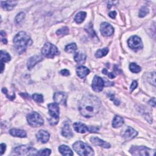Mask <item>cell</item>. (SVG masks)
<instances>
[{
  "label": "cell",
  "instance_id": "obj_1",
  "mask_svg": "<svg viewBox=\"0 0 156 156\" xmlns=\"http://www.w3.org/2000/svg\"><path fill=\"white\" fill-rule=\"evenodd\" d=\"M101 106V102L98 98L93 95H87L80 101L79 109L82 115L90 118L98 114Z\"/></svg>",
  "mask_w": 156,
  "mask_h": 156
},
{
  "label": "cell",
  "instance_id": "obj_2",
  "mask_svg": "<svg viewBox=\"0 0 156 156\" xmlns=\"http://www.w3.org/2000/svg\"><path fill=\"white\" fill-rule=\"evenodd\" d=\"M14 43L16 51L18 54L24 53L27 47L31 45L32 41L26 32L21 31L18 32L14 37Z\"/></svg>",
  "mask_w": 156,
  "mask_h": 156
},
{
  "label": "cell",
  "instance_id": "obj_3",
  "mask_svg": "<svg viewBox=\"0 0 156 156\" xmlns=\"http://www.w3.org/2000/svg\"><path fill=\"white\" fill-rule=\"evenodd\" d=\"M73 148L74 150L80 155H93L94 151L93 149L86 143L79 141L74 143Z\"/></svg>",
  "mask_w": 156,
  "mask_h": 156
},
{
  "label": "cell",
  "instance_id": "obj_4",
  "mask_svg": "<svg viewBox=\"0 0 156 156\" xmlns=\"http://www.w3.org/2000/svg\"><path fill=\"white\" fill-rule=\"evenodd\" d=\"M49 113L51 117L50 123L54 126L57 124L59 120V107L57 103H51L48 104Z\"/></svg>",
  "mask_w": 156,
  "mask_h": 156
},
{
  "label": "cell",
  "instance_id": "obj_5",
  "mask_svg": "<svg viewBox=\"0 0 156 156\" xmlns=\"http://www.w3.org/2000/svg\"><path fill=\"white\" fill-rule=\"evenodd\" d=\"M129 151L133 155H154L155 154V150H152L145 146H133Z\"/></svg>",
  "mask_w": 156,
  "mask_h": 156
},
{
  "label": "cell",
  "instance_id": "obj_6",
  "mask_svg": "<svg viewBox=\"0 0 156 156\" xmlns=\"http://www.w3.org/2000/svg\"><path fill=\"white\" fill-rule=\"evenodd\" d=\"M27 120L28 124L34 127L42 126L44 124V120L41 116L37 112H32L28 115Z\"/></svg>",
  "mask_w": 156,
  "mask_h": 156
},
{
  "label": "cell",
  "instance_id": "obj_7",
  "mask_svg": "<svg viewBox=\"0 0 156 156\" xmlns=\"http://www.w3.org/2000/svg\"><path fill=\"white\" fill-rule=\"evenodd\" d=\"M41 53L44 56L48 58H54L59 54L57 48L50 43H47L41 50Z\"/></svg>",
  "mask_w": 156,
  "mask_h": 156
},
{
  "label": "cell",
  "instance_id": "obj_8",
  "mask_svg": "<svg viewBox=\"0 0 156 156\" xmlns=\"http://www.w3.org/2000/svg\"><path fill=\"white\" fill-rule=\"evenodd\" d=\"M14 152L17 154L20 155H37L38 151L29 145H21L15 148L14 149Z\"/></svg>",
  "mask_w": 156,
  "mask_h": 156
},
{
  "label": "cell",
  "instance_id": "obj_9",
  "mask_svg": "<svg viewBox=\"0 0 156 156\" xmlns=\"http://www.w3.org/2000/svg\"><path fill=\"white\" fill-rule=\"evenodd\" d=\"M128 46L129 48L134 51H139L143 48V43L141 38L137 36L133 35L127 41Z\"/></svg>",
  "mask_w": 156,
  "mask_h": 156
},
{
  "label": "cell",
  "instance_id": "obj_10",
  "mask_svg": "<svg viewBox=\"0 0 156 156\" xmlns=\"http://www.w3.org/2000/svg\"><path fill=\"white\" fill-rule=\"evenodd\" d=\"M73 126L75 130L77 132L81 133H84L88 131L90 132H96L99 130V128L95 127H88L84 124H82L80 122L75 123Z\"/></svg>",
  "mask_w": 156,
  "mask_h": 156
},
{
  "label": "cell",
  "instance_id": "obj_11",
  "mask_svg": "<svg viewBox=\"0 0 156 156\" xmlns=\"http://www.w3.org/2000/svg\"><path fill=\"white\" fill-rule=\"evenodd\" d=\"M105 85L104 80L99 76H95L93 78L92 82V88L95 92H99L103 90V88Z\"/></svg>",
  "mask_w": 156,
  "mask_h": 156
},
{
  "label": "cell",
  "instance_id": "obj_12",
  "mask_svg": "<svg viewBox=\"0 0 156 156\" xmlns=\"http://www.w3.org/2000/svg\"><path fill=\"white\" fill-rule=\"evenodd\" d=\"M100 31L101 34L106 37L111 36L114 32V29L112 26L107 22H104L101 25Z\"/></svg>",
  "mask_w": 156,
  "mask_h": 156
},
{
  "label": "cell",
  "instance_id": "obj_13",
  "mask_svg": "<svg viewBox=\"0 0 156 156\" xmlns=\"http://www.w3.org/2000/svg\"><path fill=\"white\" fill-rule=\"evenodd\" d=\"M54 100L58 104L66 105L67 95L64 92H56L54 95Z\"/></svg>",
  "mask_w": 156,
  "mask_h": 156
},
{
  "label": "cell",
  "instance_id": "obj_14",
  "mask_svg": "<svg viewBox=\"0 0 156 156\" xmlns=\"http://www.w3.org/2000/svg\"><path fill=\"white\" fill-rule=\"evenodd\" d=\"M50 133L43 130H39L36 134V138L38 141L41 142L42 143H46L50 139Z\"/></svg>",
  "mask_w": 156,
  "mask_h": 156
},
{
  "label": "cell",
  "instance_id": "obj_15",
  "mask_svg": "<svg viewBox=\"0 0 156 156\" xmlns=\"http://www.w3.org/2000/svg\"><path fill=\"white\" fill-rule=\"evenodd\" d=\"M43 60V57L40 56H34L29 59L27 62V66L29 70H31L38 63Z\"/></svg>",
  "mask_w": 156,
  "mask_h": 156
},
{
  "label": "cell",
  "instance_id": "obj_16",
  "mask_svg": "<svg viewBox=\"0 0 156 156\" xmlns=\"http://www.w3.org/2000/svg\"><path fill=\"white\" fill-rule=\"evenodd\" d=\"M90 141L95 145L99 146L104 148H110V145L109 143L106 142L105 141L102 140L98 137H92L90 139Z\"/></svg>",
  "mask_w": 156,
  "mask_h": 156
},
{
  "label": "cell",
  "instance_id": "obj_17",
  "mask_svg": "<svg viewBox=\"0 0 156 156\" xmlns=\"http://www.w3.org/2000/svg\"><path fill=\"white\" fill-rule=\"evenodd\" d=\"M137 134L138 132L136 130H134L131 127H128L127 129L126 130L124 133L123 137L126 140H130L136 137L137 136Z\"/></svg>",
  "mask_w": 156,
  "mask_h": 156
},
{
  "label": "cell",
  "instance_id": "obj_18",
  "mask_svg": "<svg viewBox=\"0 0 156 156\" xmlns=\"http://www.w3.org/2000/svg\"><path fill=\"white\" fill-rule=\"evenodd\" d=\"M62 134L66 138H71L73 136V133L69 123H65L62 130Z\"/></svg>",
  "mask_w": 156,
  "mask_h": 156
},
{
  "label": "cell",
  "instance_id": "obj_19",
  "mask_svg": "<svg viewBox=\"0 0 156 156\" xmlns=\"http://www.w3.org/2000/svg\"><path fill=\"white\" fill-rule=\"evenodd\" d=\"M10 134L14 137L24 138L26 137V133L25 130L17 129H12L9 130Z\"/></svg>",
  "mask_w": 156,
  "mask_h": 156
},
{
  "label": "cell",
  "instance_id": "obj_20",
  "mask_svg": "<svg viewBox=\"0 0 156 156\" xmlns=\"http://www.w3.org/2000/svg\"><path fill=\"white\" fill-rule=\"evenodd\" d=\"M2 7L5 11L12 10L17 5V2L15 1H6L1 2Z\"/></svg>",
  "mask_w": 156,
  "mask_h": 156
},
{
  "label": "cell",
  "instance_id": "obj_21",
  "mask_svg": "<svg viewBox=\"0 0 156 156\" xmlns=\"http://www.w3.org/2000/svg\"><path fill=\"white\" fill-rule=\"evenodd\" d=\"M76 73L78 77L82 79L90 73V70H89V69H88L87 67H85V66H80L77 69Z\"/></svg>",
  "mask_w": 156,
  "mask_h": 156
},
{
  "label": "cell",
  "instance_id": "obj_22",
  "mask_svg": "<svg viewBox=\"0 0 156 156\" xmlns=\"http://www.w3.org/2000/svg\"><path fill=\"white\" fill-rule=\"evenodd\" d=\"M59 152L63 155H73V152L71 149L66 145H61L59 148Z\"/></svg>",
  "mask_w": 156,
  "mask_h": 156
},
{
  "label": "cell",
  "instance_id": "obj_23",
  "mask_svg": "<svg viewBox=\"0 0 156 156\" xmlns=\"http://www.w3.org/2000/svg\"><path fill=\"white\" fill-rule=\"evenodd\" d=\"M124 124V120L120 116H115L112 121V126L115 128L120 127Z\"/></svg>",
  "mask_w": 156,
  "mask_h": 156
},
{
  "label": "cell",
  "instance_id": "obj_24",
  "mask_svg": "<svg viewBox=\"0 0 156 156\" xmlns=\"http://www.w3.org/2000/svg\"><path fill=\"white\" fill-rule=\"evenodd\" d=\"M74 58H75V61L77 63H78L79 64H82L85 62L86 56L85 54H84L82 53H77L75 55Z\"/></svg>",
  "mask_w": 156,
  "mask_h": 156
},
{
  "label": "cell",
  "instance_id": "obj_25",
  "mask_svg": "<svg viewBox=\"0 0 156 156\" xmlns=\"http://www.w3.org/2000/svg\"><path fill=\"white\" fill-rule=\"evenodd\" d=\"M86 15L87 14L85 12H80L76 15L75 17V21L78 24L81 23L85 19Z\"/></svg>",
  "mask_w": 156,
  "mask_h": 156
},
{
  "label": "cell",
  "instance_id": "obj_26",
  "mask_svg": "<svg viewBox=\"0 0 156 156\" xmlns=\"http://www.w3.org/2000/svg\"><path fill=\"white\" fill-rule=\"evenodd\" d=\"M129 69H130V72H132L133 73H139L142 70L140 66H139L136 63H131L129 65Z\"/></svg>",
  "mask_w": 156,
  "mask_h": 156
},
{
  "label": "cell",
  "instance_id": "obj_27",
  "mask_svg": "<svg viewBox=\"0 0 156 156\" xmlns=\"http://www.w3.org/2000/svg\"><path fill=\"white\" fill-rule=\"evenodd\" d=\"M108 53H109V49L107 48H104L103 49L98 50L95 54V56L97 58H101L106 56Z\"/></svg>",
  "mask_w": 156,
  "mask_h": 156
},
{
  "label": "cell",
  "instance_id": "obj_28",
  "mask_svg": "<svg viewBox=\"0 0 156 156\" xmlns=\"http://www.w3.org/2000/svg\"><path fill=\"white\" fill-rule=\"evenodd\" d=\"M1 62H8L11 60V56L4 51H1Z\"/></svg>",
  "mask_w": 156,
  "mask_h": 156
},
{
  "label": "cell",
  "instance_id": "obj_29",
  "mask_svg": "<svg viewBox=\"0 0 156 156\" xmlns=\"http://www.w3.org/2000/svg\"><path fill=\"white\" fill-rule=\"evenodd\" d=\"M65 50L66 52L69 53H74L75 51L77 50V45L76 43H70L66 46Z\"/></svg>",
  "mask_w": 156,
  "mask_h": 156
},
{
  "label": "cell",
  "instance_id": "obj_30",
  "mask_svg": "<svg viewBox=\"0 0 156 156\" xmlns=\"http://www.w3.org/2000/svg\"><path fill=\"white\" fill-rule=\"evenodd\" d=\"M85 30L87 32V33H88V34H90L92 37H94L96 36V33L93 29V26H92V23H90L89 25H88L86 26V28H85Z\"/></svg>",
  "mask_w": 156,
  "mask_h": 156
},
{
  "label": "cell",
  "instance_id": "obj_31",
  "mask_svg": "<svg viewBox=\"0 0 156 156\" xmlns=\"http://www.w3.org/2000/svg\"><path fill=\"white\" fill-rule=\"evenodd\" d=\"M25 14L23 12H20L19 14H17V15L15 17V23L17 24H20L21 23L22 21H23V20L25 19Z\"/></svg>",
  "mask_w": 156,
  "mask_h": 156
},
{
  "label": "cell",
  "instance_id": "obj_32",
  "mask_svg": "<svg viewBox=\"0 0 156 156\" xmlns=\"http://www.w3.org/2000/svg\"><path fill=\"white\" fill-rule=\"evenodd\" d=\"M69 32V29L67 27H63L61 29H59L57 31L56 34L59 36H63L65 35H67Z\"/></svg>",
  "mask_w": 156,
  "mask_h": 156
},
{
  "label": "cell",
  "instance_id": "obj_33",
  "mask_svg": "<svg viewBox=\"0 0 156 156\" xmlns=\"http://www.w3.org/2000/svg\"><path fill=\"white\" fill-rule=\"evenodd\" d=\"M149 13V9L148 8H146V6H143L142 7L139 12V16L140 18H143L144 17H145L147 14H148Z\"/></svg>",
  "mask_w": 156,
  "mask_h": 156
},
{
  "label": "cell",
  "instance_id": "obj_34",
  "mask_svg": "<svg viewBox=\"0 0 156 156\" xmlns=\"http://www.w3.org/2000/svg\"><path fill=\"white\" fill-rule=\"evenodd\" d=\"M32 99L37 102L42 103L43 102V97L41 95L35 93L32 95Z\"/></svg>",
  "mask_w": 156,
  "mask_h": 156
},
{
  "label": "cell",
  "instance_id": "obj_35",
  "mask_svg": "<svg viewBox=\"0 0 156 156\" xmlns=\"http://www.w3.org/2000/svg\"><path fill=\"white\" fill-rule=\"evenodd\" d=\"M51 153V151L49 149H43L37 152V155H49Z\"/></svg>",
  "mask_w": 156,
  "mask_h": 156
},
{
  "label": "cell",
  "instance_id": "obj_36",
  "mask_svg": "<svg viewBox=\"0 0 156 156\" xmlns=\"http://www.w3.org/2000/svg\"><path fill=\"white\" fill-rule=\"evenodd\" d=\"M102 73H103L104 75H107V76H109V78H110V79H114V78H115V75L113 73H109V72H108L107 70L106 69H104L102 70Z\"/></svg>",
  "mask_w": 156,
  "mask_h": 156
},
{
  "label": "cell",
  "instance_id": "obj_37",
  "mask_svg": "<svg viewBox=\"0 0 156 156\" xmlns=\"http://www.w3.org/2000/svg\"><path fill=\"white\" fill-rule=\"evenodd\" d=\"M138 86V83L137 81H133L131 84L130 86V92H132L135 90V89Z\"/></svg>",
  "mask_w": 156,
  "mask_h": 156
},
{
  "label": "cell",
  "instance_id": "obj_38",
  "mask_svg": "<svg viewBox=\"0 0 156 156\" xmlns=\"http://www.w3.org/2000/svg\"><path fill=\"white\" fill-rule=\"evenodd\" d=\"M60 74L63 76H69L70 75V72L68 70H62L60 71Z\"/></svg>",
  "mask_w": 156,
  "mask_h": 156
},
{
  "label": "cell",
  "instance_id": "obj_39",
  "mask_svg": "<svg viewBox=\"0 0 156 156\" xmlns=\"http://www.w3.org/2000/svg\"><path fill=\"white\" fill-rule=\"evenodd\" d=\"M148 104L152 106L153 107H155V98H152L149 102H148Z\"/></svg>",
  "mask_w": 156,
  "mask_h": 156
},
{
  "label": "cell",
  "instance_id": "obj_40",
  "mask_svg": "<svg viewBox=\"0 0 156 156\" xmlns=\"http://www.w3.org/2000/svg\"><path fill=\"white\" fill-rule=\"evenodd\" d=\"M6 149V145L5 143H2L1 144V151H2V155H3Z\"/></svg>",
  "mask_w": 156,
  "mask_h": 156
},
{
  "label": "cell",
  "instance_id": "obj_41",
  "mask_svg": "<svg viewBox=\"0 0 156 156\" xmlns=\"http://www.w3.org/2000/svg\"><path fill=\"white\" fill-rule=\"evenodd\" d=\"M116 15H117V12L115 11H112L109 13V16L112 18H115L116 17Z\"/></svg>",
  "mask_w": 156,
  "mask_h": 156
},
{
  "label": "cell",
  "instance_id": "obj_42",
  "mask_svg": "<svg viewBox=\"0 0 156 156\" xmlns=\"http://www.w3.org/2000/svg\"><path fill=\"white\" fill-rule=\"evenodd\" d=\"M2 41L4 44H6L8 43V40L6 38H2Z\"/></svg>",
  "mask_w": 156,
  "mask_h": 156
},
{
  "label": "cell",
  "instance_id": "obj_43",
  "mask_svg": "<svg viewBox=\"0 0 156 156\" xmlns=\"http://www.w3.org/2000/svg\"><path fill=\"white\" fill-rule=\"evenodd\" d=\"M1 69H2V73H3V70H4V69H5V65H4V63L3 62L1 63Z\"/></svg>",
  "mask_w": 156,
  "mask_h": 156
}]
</instances>
